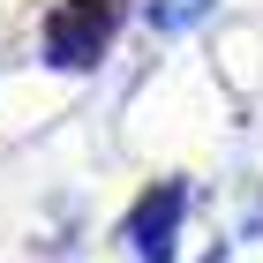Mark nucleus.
<instances>
[{"label":"nucleus","instance_id":"obj_2","mask_svg":"<svg viewBox=\"0 0 263 263\" xmlns=\"http://www.w3.org/2000/svg\"><path fill=\"white\" fill-rule=\"evenodd\" d=\"M173 211H181V196L165 188L158 211H143V218H136V241H143V256H151V263H165V248H173V233H165V226H173Z\"/></svg>","mask_w":263,"mask_h":263},{"label":"nucleus","instance_id":"obj_1","mask_svg":"<svg viewBox=\"0 0 263 263\" xmlns=\"http://www.w3.org/2000/svg\"><path fill=\"white\" fill-rule=\"evenodd\" d=\"M113 15H121V0H68L61 15L45 23V53L61 68H83V61H98L105 38H113Z\"/></svg>","mask_w":263,"mask_h":263}]
</instances>
